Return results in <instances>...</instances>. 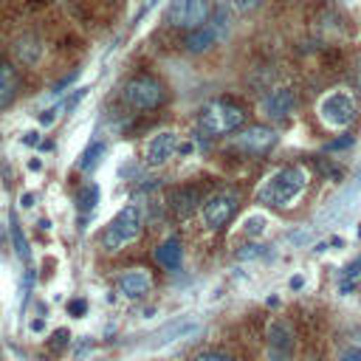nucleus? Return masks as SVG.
<instances>
[{"instance_id": "obj_12", "label": "nucleus", "mask_w": 361, "mask_h": 361, "mask_svg": "<svg viewBox=\"0 0 361 361\" xmlns=\"http://www.w3.org/2000/svg\"><path fill=\"white\" fill-rule=\"evenodd\" d=\"M118 290H121L127 299H141V296H147V293L152 290V276H149V271H144V268H130V271H124V274L118 276Z\"/></svg>"}, {"instance_id": "obj_18", "label": "nucleus", "mask_w": 361, "mask_h": 361, "mask_svg": "<svg viewBox=\"0 0 361 361\" xmlns=\"http://www.w3.org/2000/svg\"><path fill=\"white\" fill-rule=\"evenodd\" d=\"M214 39H217V34H214V28H212V25L195 28V31H189V34H186V51L200 54V51L212 48V45H214Z\"/></svg>"}, {"instance_id": "obj_1", "label": "nucleus", "mask_w": 361, "mask_h": 361, "mask_svg": "<svg viewBox=\"0 0 361 361\" xmlns=\"http://www.w3.org/2000/svg\"><path fill=\"white\" fill-rule=\"evenodd\" d=\"M305 186H307L305 166H282L265 178V183L257 189V200L268 206H290L302 195Z\"/></svg>"}, {"instance_id": "obj_31", "label": "nucleus", "mask_w": 361, "mask_h": 361, "mask_svg": "<svg viewBox=\"0 0 361 361\" xmlns=\"http://www.w3.org/2000/svg\"><path fill=\"white\" fill-rule=\"evenodd\" d=\"M259 251H262V245H245V248L240 251V257H243V259H245V257H257Z\"/></svg>"}, {"instance_id": "obj_28", "label": "nucleus", "mask_w": 361, "mask_h": 361, "mask_svg": "<svg viewBox=\"0 0 361 361\" xmlns=\"http://www.w3.org/2000/svg\"><path fill=\"white\" fill-rule=\"evenodd\" d=\"M259 3H262V0H234V8H237V11H254Z\"/></svg>"}, {"instance_id": "obj_23", "label": "nucleus", "mask_w": 361, "mask_h": 361, "mask_svg": "<svg viewBox=\"0 0 361 361\" xmlns=\"http://www.w3.org/2000/svg\"><path fill=\"white\" fill-rule=\"evenodd\" d=\"M243 228H245V234L257 237V234H262V231H265V217H262V214H251V217H245Z\"/></svg>"}, {"instance_id": "obj_5", "label": "nucleus", "mask_w": 361, "mask_h": 361, "mask_svg": "<svg viewBox=\"0 0 361 361\" xmlns=\"http://www.w3.org/2000/svg\"><path fill=\"white\" fill-rule=\"evenodd\" d=\"M209 14H212V3L209 0H172L169 8H166V23L172 28L195 31V28L206 25Z\"/></svg>"}, {"instance_id": "obj_24", "label": "nucleus", "mask_w": 361, "mask_h": 361, "mask_svg": "<svg viewBox=\"0 0 361 361\" xmlns=\"http://www.w3.org/2000/svg\"><path fill=\"white\" fill-rule=\"evenodd\" d=\"M192 361H234V358L223 350H200V353H195Z\"/></svg>"}, {"instance_id": "obj_35", "label": "nucleus", "mask_w": 361, "mask_h": 361, "mask_svg": "<svg viewBox=\"0 0 361 361\" xmlns=\"http://www.w3.org/2000/svg\"><path fill=\"white\" fill-rule=\"evenodd\" d=\"M23 144H28V147H31V144H37V133H25V138H23Z\"/></svg>"}, {"instance_id": "obj_22", "label": "nucleus", "mask_w": 361, "mask_h": 361, "mask_svg": "<svg viewBox=\"0 0 361 361\" xmlns=\"http://www.w3.org/2000/svg\"><path fill=\"white\" fill-rule=\"evenodd\" d=\"M68 341H71V333H68L65 327H59V330H54V336H51V341H48V350H51V353H59V350L68 347Z\"/></svg>"}, {"instance_id": "obj_10", "label": "nucleus", "mask_w": 361, "mask_h": 361, "mask_svg": "<svg viewBox=\"0 0 361 361\" xmlns=\"http://www.w3.org/2000/svg\"><path fill=\"white\" fill-rule=\"evenodd\" d=\"M195 330H197V319H195V316H178V319L166 322L164 327H158V330L149 336L147 347H149V350L166 347V344H172V341L183 338V336H189V333H195Z\"/></svg>"}, {"instance_id": "obj_37", "label": "nucleus", "mask_w": 361, "mask_h": 361, "mask_svg": "<svg viewBox=\"0 0 361 361\" xmlns=\"http://www.w3.org/2000/svg\"><path fill=\"white\" fill-rule=\"evenodd\" d=\"M217 3H220V6H226V3H234V0H217Z\"/></svg>"}, {"instance_id": "obj_14", "label": "nucleus", "mask_w": 361, "mask_h": 361, "mask_svg": "<svg viewBox=\"0 0 361 361\" xmlns=\"http://www.w3.org/2000/svg\"><path fill=\"white\" fill-rule=\"evenodd\" d=\"M293 104H296V96H293V90H288V87L271 90V93L262 99V110H265L268 118H285V116L293 110Z\"/></svg>"}, {"instance_id": "obj_19", "label": "nucleus", "mask_w": 361, "mask_h": 361, "mask_svg": "<svg viewBox=\"0 0 361 361\" xmlns=\"http://www.w3.org/2000/svg\"><path fill=\"white\" fill-rule=\"evenodd\" d=\"M8 231H11V243H14V251H17V257L20 259H28V243H25V234H23V228H20V223H17V212H8Z\"/></svg>"}, {"instance_id": "obj_36", "label": "nucleus", "mask_w": 361, "mask_h": 361, "mask_svg": "<svg viewBox=\"0 0 361 361\" xmlns=\"http://www.w3.org/2000/svg\"><path fill=\"white\" fill-rule=\"evenodd\" d=\"M302 282H305L302 276H293V279H290V288H302Z\"/></svg>"}, {"instance_id": "obj_20", "label": "nucleus", "mask_w": 361, "mask_h": 361, "mask_svg": "<svg viewBox=\"0 0 361 361\" xmlns=\"http://www.w3.org/2000/svg\"><path fill=\"white\" fill-rule=\"evenodd\" d=\"M99 203V186L96 183H85L79 192H76V206L79 212H93Z\"/></svg>"}, {"instance_id": "obj_33", "label": "nucleus", "mask_w": 361, "mask_h": 361, "mask_svg": "<svg viewBox=\"0 0 361 361\" xmlns=\"http://www.w3.org/2000/svg\"><path fill=\"white\" fill-rule=\"evenodd\" d=\"M31 330H34V333H42V330H45V319H34V322H31Z\"/></svg>"}, {"instance_id": "obj_30", "label": "nucleus", "mask_w": 361, "mask_h": 361, "mask_svg": "<svg viewBox=\"0 0 361 361\" xmlns=\"http://www.w3.org/2000/svg\"><path fill=\"white\" fill-rule=\"evenodd\" d=\"M341 361H361V350H358V347H350V350L341 355Z\"/></svg>"}, {"instance_id": "obj_11", "label": "nucleus", "mask_w": 361, "mask_h": 361, "mask_svg": "<svg viewBox=\"0 0 361 361\" xmlns=\"http://www.w3.org/2000/svg\"><path fill=\"white\" fill-rule=\"evenodd\" d=\"M175 149H178V135H175L172 130H161V133H155V135L147 141L144 158H147L149 166H158V164H164Z\"/></svg>"}, {"instance_id": "obj_13", "label": "nucleus", "mask_w": 361, "mask_h": 361, "mask_svg": "<svg viewBox=\"0 0 361 361\" xmlns=\"http://www.w3.org/2000/svg\"><path fill=\"white\" fill-rule=\"evenodd\" d=\"M166 203H169L172 214H178V217H189V214L203 203V197H200V189H195V186H175V189L169 192Z\"/></svg>"}, {"instance_id": "obj_38", "label": "nucleus", "mask_w": 361, "mask_h": 361, "mask_svg": "<svg viewBox=\"0 0 361 361\" xmlns=\"http://www.w3.org/2000/svg\"><path fill=\"white\" fill-rule=\"evenodd\" d=\"M0 358H3V353H0Z\"/></svg>"}, {"instance_id": "obj_32", "label": "nucleus", "mask_w": 361, "mask_h": 361, "mask_svg": "<svg viewBox=\"0 0 361 361\" xmlns=\"http://www.w3.org/2000/svg\"><path fill=\"white\" fill-rule=\"evenodd\" d=\"M20 206H23V209H31V206H34V195H31V192L20 195Z\"/></svg>"}, {"instance_id": "obj_8", "label": "nucleus", "mask_w": 361, "mask_h": 361, "mask_svg": "<svg viewBox=\"0 0 361 361\" xmlns=\"http://www.w3.org/2000/svg\"><path fill=\"white\" fill-rule=\"evenodd\" d=\"M240 206V197L234 192H217L203 203V223L209 228H223Z\"/></svg>"}, {"instance_id": "obj_25", "label": "nucleus", "mask_w": 361, "mask_h": 361, "mask_svg": "<svg viewBox=\"0 0 361 361\" xmlns=\"http://www.w3.org/2000/svg\"><path fill=\"white\" fill-rule=\"evenodd\" d=\"M344 147H353V135H341V138H333V141L324 144L327 152H333V149H344Z\"/></svg>"}, {"instance_id": "obj_4", "label": "nucleus", "mask_w": 361, "mask_h": 361, "mask_svg": "<svg viewBox=\"0 0 361 361\" xmlns=\"http://www.w3.org/2000/svg\"><path fill=\"white\" fill-rule=\"evenodd\" d=\"M121 96H124V102H127L130 107H135V110H149V107H158L166 93H164V85H161L158 79L141 73V76L127 79Z\"/></svg>"}, {"instance_id": "obj_9", "label": "nucleus", "mask_w": 361, "mask_h": 361, "mask_svg": "<svg viewBox=\"0 0 361 361\" xmlns=\"http://www.w3.org/2000/svg\"><path fill=\"white\" fill-rule=\"evenodd\" d=\"M265 355H268V361H290L293 358V330L288 322H282V319L271 322Z\"/></svg>"}, {"instance_id": "obj_15", "label": "nucleus", "mask_w": 361, "mask_h": 361, "mask_svg": "<svg viewBox=\"0 0 361 361\" xmlns=\"http://www.w3.org/2000/svg\"><path fill=\"white\" fill-rule=\"evenodd\" d=\"M17 90H20V76H17V68L3 62L0 65V110H6L14 99H17Z\"/></svg>"}, {"instance_id": "obj_16", "label": "nucleus", "mask_w": 361, "mask_h": 361, "mask_svg": "<svg viewBox=\"0 0 361 361\" xmlns=\"http://www.w3.org/2000/svg\"><path fill=\"white\" fill-rule=\"evenodd\" d=\"M180 257H183V251H180V240H178V237H166V240L155 248V259H158V265H164V268H178V265H180Z\"/></svg>"}, {"instance_id": "obj_26", "label": "nucleus", "mask_w": 361, "mask_h": 361, "mask_svg": "<svg viewBox=\"0 0 361 361\" xmlns=\"http://www.w3.org/2000/svg\"><path fill=\"white\" fill-rule=\"evenodd\" d=\"M54 118H56V107H48V110L39 113V124H42V127H51Z\"/></svg>"}, {"instance_id": "obj_27", "label": "nucleus", "mask_w": 361, "mask_h": 361, "mask_svg": "<svg viewBox=\"0 0 361 361\" xmlns=\"http://www.w3.org/2000/svg\"><path fill=\"white\" fill-rule=\"evenodd\" d=\"M85 310H87V305H85L82 299H73V302H68V313H71V316H82Z\"/></svg>"}, {"instance_id": "obj_6", "label": "nucleus", "mask_w": 361, "mask_h": 361, "mask_svg": "<svg viewBox=\"0 0 361 361\" xmlns=\"http://www.w3.org/2000/svg\"><path fill=\"white\" fill-rule=\"evenodd\" d=\"M319 116L327 127H336V130H344L353 124L355 118V99L344 90H336V93H327L322 102H319Z\"/></svg>"}, {"instance_id": "obj_2", "label": "nucleus", "mask_w": 361, "mask_h": 361, "mask_svg": "<svg viewBox=\"0 0 361 361\" xmlns=\"http://www.w3.org/2000/svg\"><path fill=\"white\" fill-rule=\"evenodd\" d=\"M243 121H245V110L231 104V102H209V104H203V110L197 116V124L209 135L234 133V130L243 127Z\"/></svg>"}, {"instance_id": "obj_17", "label": "nucleus", "mask_w": 361, "mask_h": 361, "mask_svg": "<svg viewBox=\"0 0 361 361\" xmlns=\"http://www.w3.org/2000/svg\"><path fill=\"white\" fill-rule=\"evenodd\" d=\"M39 54H42V45H39V39L31 37V34H25V37H20V39L14 42V56H17V62H23V65H34V62L39 59Z\"/></svg>"}, {"instance_id": "obj_21", "label": "nucleus", "mask_w": 361, "mask_h": 361, "mask_svg": "<svg viewBox=\"0 0 361 361\" xmlns=\"http://www.w3.org/2000/svg\"><path fill=\"white\" fill-rule=\"evenodd\" d=\"M102 155H104V144H102V141H93V144L82 152V158H79V169H93V166L99 164Z\"/></svg>"}, {"instance_id": "obj_29", "label": "nucleus", "mask_w": 361, "mask_h": 361, "mask_svg": "<svg viewBox=\"0 0 361 361\" xmlns=\"http://www.w3.org/2000/svg\"><path fill=\"white\" fill-rule=\"evenodd\" d=\"M85 90H87V87H76V90H73V96L65 102V110H73V107H76V102L85 96Z\"/></svg>"}, {"instance_id": "obj_34", "label": "nucleus", "mask_w": 361, "mask_h": 361, "mask_svg": "<svg viewBox=\"0 0 361 361\" xmlns=\"http://www.w3.org/2000/svg\"><path fill=\"white\" fill-rule=\"evenodd\" d=\"M28 169H31V172H39V169H42V161H39V158H31V161H28Z\"/></svg>"}, {"instance_id": "obj_7", "label": "nucleus", "mask_w": 361, "mask_h": 361, "mask_svg": "<svg viewBox=\"0 0 361 361\" xmlns=\"http://www.w3.org/2000/svg\"><path fill=\"white\" fill-rule=\"evenodd\" d=\"M276 144V133L265 124H248L234 135V147L248 155H265Z\"/></svg>"}, {"instance_id": "obj_3", "label": "nucleus", "mask_w": 361, "mask_h": 361, "mask_svg": "<svg viewBox=\"0 0 361 361\" xmlns=\"http://www.w3.org/2000/svg\"><path fill=\"white\" fill-rule=\"evenodd\" d=\"M138 234H141V212H138L135 206H124V209L107 223V228H104V234H102V248L118 251L124 243L135 240Z\"/></svg>"}]
</instances>
